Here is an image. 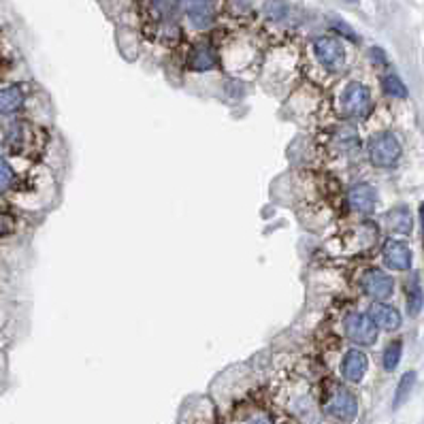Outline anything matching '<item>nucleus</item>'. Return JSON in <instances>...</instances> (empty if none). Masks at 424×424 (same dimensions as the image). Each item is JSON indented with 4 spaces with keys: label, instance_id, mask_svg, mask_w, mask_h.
<instances>
[{
    "label": "nucleus",
    "instance_id": "1",
    "mask_svg": "<svg viewBox=\"0 0 424 424\" xmlns=\"http://www.w3.org/2000/svg\"><path fill=\"white\" fill-rule=\"evenodd\" d=\"M324 412L326 416L339 422H354L356 416H359V399H356V394L350 388L335 384L326 394Z\"/></svg>",
    "mask_w": 424,
    "mask_h": 424
},
{
    "label": "nucleus",
    "instance_id": "2",
    "mask_svg": "<svg viewBox=\"0 0 424 424\" xmlns=\"http://www.w3.org/2000/svg\"><path fill=\"white\" fill-rule=\"evenodd\" d=\"M367 151H369V160L373 167L390 169L399 162L401 153H403V147H401V141L396 139V135H392V132H379V135H375L369 141Z\"/></svg>",
    "mask_w": 424,
    "mask_h": 424
},
{
    "label": "nucleus",
    "instance_id": "3",
    "mask_svg": "<svg viewBox=\"0 0 424 424\" xmlns=\"http://www.w3.org/2000/svg\"><path fill=\"white\" fill-rule=\"evenodd\" d=\"M339 109L341 114L350 120H363L371 111V92L365 83L350 81L339 96Z\"/></svg>",
    "mask_w": 424,
    "mask_h": 424
},
{
    "label": "nucleus",
    "instance_id": "4",
    "mask_svg": "<svg viewBox=\"0 0 424 424\" xmlns=\"http://www.w3.org/2000/svg\"><path fill=\"white\" fill-rule=\"evenodd\" d=\"M343 332L352 343L367 348V346H373L377 341L379 328L373 324L369 314H363V311H350V314L343 318Z\"/></svg>",
    "mask_w": 424,
    "mask_h": 424
},
{
    "label": "nucleus",
    "instance_id": "5",
    "mask_svg": "<svg viewBox=\"0 0 424 424\" xmlns=\"http://www.w3.org/2000/svg\"><path fill=\"white\" fill-rule=\"evenodd\" d=\"M314 54L326 71H341L346 64V47L337 36H318L314 41Z\"/></svg>",
    "mask_w": 424,
    "mask_h": 424
},
{
    "label": "nucleus",
    "instance_id": "6",
    "mask_svg": "<svg viewBox=\"0 0 424 424\" xmlns=\"http://www.w3.org/2000/svg\"><path fill=\"white\" fill-rule=\"evenodd\" d=\"M361 288H363V293L367 297H371L373 301H386L394 293V282L384 271L369 269L361 277Z\"/></svg>",
    "mask_w": 424,
    "mask_h": 424
},
{
    "label": "nucleus",
    "instance_id": "7",
    "mask_svg": "<svg viewBox=\"0 0 424 424\" xmlns=\"http://www.w3.org/2000/svg\"><path fill=\"white\" fill-rule=\"evenodd\" d=\"M369 369V356L359 350V348H350L343 354V361H341V375L346 382L350 384H359L363 382V377L367 375Z\"/></svg>",
    "mask_w": 424,
    "mask_h": 424
},
{
    "label": "nucleus",
    "instance_id": "8",
    "mask_svg": "<svg viewBox=\"0 0 424 424\" xmlns=\"http://www.w3.org/2000/svg\"><path fill=\"white\" fill-rule=\"evenodd\" d=\"M382 258H384V264L392 271H410L412 269V250L403 241L388 239L382 248Z\"/></svg>",
    "mask_w": 424,
    "mask_h": 424
},
{
    "label": "nucleus",
    "instance_id": "9",
    "mask_svg": "<svg viewBox=\"0 0 424 424\" xmlns=\"http://www.w3.org/2000/svg\"><path fill=\"white\" fill-rule=\"evenodd\" d=\"M184 11L196 30H207L215 19L213 0H184Z\"/></svg>",
    "mask_w": 424,
    "mask_h": 424
},
{
    "label": "nucleus",
    "instance_id": "10",
    "mask_svg": "<svg viewBox=\"0 0 424 424\" xmlns=\"http://www.w3.org/2000/svg\"><path fill=\"white\" fill-rule=\"evenodd\" d=\"M350 209L359 213H371L377 205V190L371 184H356L348 192Z\"/></svg>",
    "mask_w": 424,
    "mask_h": 424
},
{
    "label": "nucleus",
    "instance_id": "11",
    "mask_svg": "<svg viewBox=\"0 0 424 424\" xmlns=\"http://www.w3.org/2000/svg\"><path fill=\"white\" fill-rule=\"evenodd\" d=\"M26 105V90L21 83L0 87V116H15Z\"/></svg>",
    "mask_w": 424,
    "mask_h": 424
},
{
    "label": "nucleus",
    "instance_id": "12",
    "mask_svg": "<svg viewBox=\"0 0 424 424\" xmlns=\"http://www.w3.org/2000/svg\"><path fill=\"white\" fill-rule=\"evenodd\" d=\"M369 318L373 320L377 328H384V330H396L401 326L399 309H394L392 305H386L384 301H375L369 307Z\"/></svg>",
    "mask_w": 424,
    "mask_h": 424
},
{
    "label": "nucleus",
    "instance_id": "13",
    "mask_svg": "<svg viewBox=\"0 0 424 424\" xmlns=\"http://www.w3.org/2000/svg\"><path fill=\"white\" fill-rule=\"evenodd\" d=\"M215 52L207 45H198L192 50L190 58H188V66L194 73H207L211 69H215Z\"/></svg>",
    "mask_w": 424,
    "mask_h": 424
},
{
    "label": "nucleus",
    "instance_id": "14",
    "mask_svg": "<svg viewBox=\"0 0 424 424\" xmlns=\"http://www.w3.org/2000/svg\"><path fill=\"white\" fill-rule=\"evenodd\" d=\"M386 226L396 235H410L412 233V213L407 207H394L386 213Z\"/></svg>",
    "mask_w": 424,
    "mask_h": 424
},
{
    "label": "nucleus",
    "instance_id": "15",
    "mask_svg": "<svg viewBox=\"0 0 424 424\" xmlns=\"http://www.w3.org/2000/svg\"><path fill=\"white\" fill-rule=\"evenodd\" d=\"M332 147L335 151H341V153H350L359 147V135L352 126H341L335 130L332 135Z\"/></svg>",
    "mask_w": 424,
    "mask_h": 424
},
{
    "label": "nucleus",
    "instance_id": "16",
    "mask_svg": "<svg viewBox=\"0 0 424 424\" xmlns=\"http://www.w3.org/2000/svg\"><path fill=\"white\" fill-rule=\"evenodd\" d=\"M424 307V290L418 277H412V282L407 284V311L410 316H418Z\"/></svg>",
    "mask_w": 424,
    "mask_h": 424
},
{
    "label": "nucleus",
    "instance_id": "17",
    "mask_svg": "<svg viewBox=\"0 0 424 424\" xmlns=\"http://www.w3.org/2000/svg\"><path fill=\"white\" fill-rule=\"evenodd\" d=\"M414 386H416V371H407V373H403V377L399 379L396 390H394V403H392L394 410L401 407V405H403L405 401L410 399Z\"/></svg>",
    "mask_w": 424,
    "mask_h": 424
},
{
    "label": "nucleus",
    "instance_id": "18",
    "mask_svg": "<svg viewBox=\"0 0 424 424\" xmlns=\"http://www.w3.org/2000/svg\"><path fill=\"white\" fill-rule=\"evenodd\" d=\"M401 356H403V341L394 339L386 346L384 354H382V365L386 371H394L401 363Z\"/></svg>",
    "mask_w": 424,
    "mask_h": 424
},
{
    "label": "nucleus",
    "instance_id": "19",
    "mask_svg": "<svg viewBox=\"0 0 424 424\" xmlns=\"http://www.w3.org/2000/svg\"><path fill=\"white\" fill-rule=\"evenodd\" d=\"M262 11L271 21H284L290 13V7L286 0H264Z\"/></svg>",
    "mask_w": 424,
    "mask_h": 424
},
{
    "label": "nucleus",
    "instance_id": "20",
    "mask_svg": "<svg viewBox=\"0 0 424 424\" xmlns=\"http://www.w3.org/2000/svg\"><path fill=\"white\" fill-rule=\"evenodd\" d=\"M382 87H384V92L392 98H405L407 96V87L405 83L401 81L394 73H388L382 77Z\"/></svg>",
    "mask_w": 424,
    "mask_h": 424
},
{
    "label": "nucleus",
    "instance_id": "21",
    "mask_svg": "<svg viewBox=\"0 0 424 424\" xmlns=\"http://www.w3.org/2000/svg\"><path fill=\"white\" fill-rule=\"evenodd\" d=\"M15 184V169L7 160V156H0V196L7 194Z\"/></svg>",
    "mask_w": 424,
    "mask_h": 424
},
{
    "label": "nucleus",
    "instance_id": "22",
    "mask_svg": "<svg viewBox=\"0 0 424 424\" xmlns=\"http://www.w3.org/2000/svg\"><path fill=\"white\" fill-rule=\"evenodd\" d=\"M330 28H332L335 32H339L341 36L354 41V43H359V34H356V30H354L350 24H346L343 19H339V17H330Z\"/></svg>",
    "mask_w": 424,
    "mask_h": 424
},
{
    "label": "nucleus",
    "instance_id": "23",
    "mask_svg": "<svg viewBox=\"0 0 424 424\" xmlns=\"http://www.w3.org/2000/svg\"><path fill=\"white\" fill-rule=\"evenodd\" d=\"M371 60L373 62H377V64H388V58H386V54L382 52V50H379V47H373L371 52Z\"/></svg>",
    "mask_w": 424,
    "mask_h": 424
},
{
    "label": "nucleus",
    "instance_id": "24",
    "mask_svg": "<svg viewBox=\"0 0 424 424\" xmlns=\"http://www.w3.org/2000/svg\"><path fill=\"white\" fill-rule=\"evenodd\" d=\"M245 424H273V420L266 416V414H254Z\"/></svg>",
    "mask_w": 424,
    "mask_h": 424
},
{
    "label": "nucleus",
    "instance_id": "25",
    "mask_svg": "<svg viewBox=\"0 0 424 424\" xmlns=\"http://www.w3.org/2000/svg\"><path fill=\"white\" fill-rule=\"evenodd\" d=\"M420 224H422V241H424V203L420 205Z\"/></svg>",
    "mask_w": 424,
    "mask_h": 424
},
{
    "label": "nucleus",
    "instance_id": "26",
    "mask_svg": "<svg viewBox=\"0 0 424 424\" xmlns=\"http://www.w3.org/2000/svg\"><path fill=\"white\" fill-rule=\"evenodd\" d=\"M346 3H359V0H346Z\"/></svg>",
    "mask_w": 424,
    "mask_h": 424
}]
</instances>
